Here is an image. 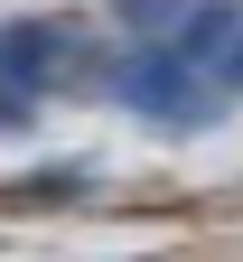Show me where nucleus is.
Returning a JSON list of instances; mask_svg holds the SVG:
<instances>
[{"mask_svg": "<svg viewBox=\"0 0 243 262\" xmlns=\"http://www.w3.org/2000/svg\"><path fill=\"white\" fill-rule=\"evenodd\" d=\"M0 84L28 94V103H47V94H113V66L65 19H10L0 28Z\"/></svg>", "mask_w": 243, "mask_h": 262, "instance_id": "1", "label": "nucleus"}, {"mask_svg": "<svg viewBox=\"0 0 243 262\" xmlns=\"http://www.w3.org/2000/svg\"><path fill=\"white\" fill-rule=\"evenodd\" d=\"M113 103L141 113L150 131H206V122H225V94L206 84L178 47H131V56H113Z\"/></svg>", "mask_w": 243, "mask_h": 262, "instance_id": "2", "label": "nucleus"}, {"mask_svg": "<svg viewBox=\"0 0 243 262\" xmlns=\"http://www.w3.org/2000/svg\"><path fill=\"white\" fill-rule=\"evenodd\" d=\"M178 56L234 103V94H243V0H206V10L178 28Z\"/></svg>", "mask_w": 243, "mask_h": 262, "instance_id": "3", "label": "nucleus"}, {"mask_svg": "<svg viewBox=\"0 0 243 262\" xmlns=\"http://www.w3.org/2000/svg\"><path fill=\"white\" fill-rule=\"evenodd\" d=\"M103 178H94V159H47V169H19V178H0V215H38V206H84Z\"/></svg>", "mask_w": 243, "mask_h": 262, "instance_id": "4", "label": "nucleus"}, {"mask_svg": "<svg viewBox=\"0 0 243 262\" xmlns=\"http://www.w3.org/2000/svg\"><path fill=\"white\" fill-rule=\"evenodd\" d=\"M103 10H113V19H122L141 47H178V28L206 10V0H103Z\"/></svg>", "mask_w": 243, "mask_h": 262, "instance_id": "5", "label": "nucleus"}]
</instances>
